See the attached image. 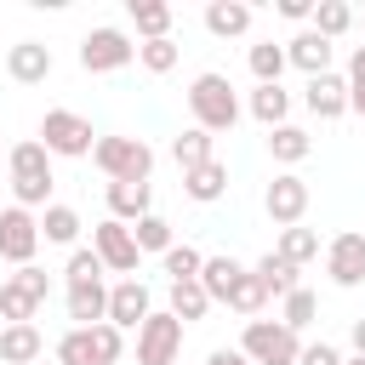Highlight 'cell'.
<instances>
[{
	"label": "cell",
	"mask_w": 365,
	"mask_h": 365,
	"mask_svg": "<svg viewBox=\"0 0 365 365\" xmlns=\"http://www.w3.org/2000/svg\"><path fill=\"white\" fill-rule=\"evenodd\" d=\"M205 29H211L217 40H234V34L251 29V6H245V0H211V6H205Z\"/></svg>",
	"instance_id": "18"
},
{
	"label": "cell",
	"mask_w": 365,
	"mask_h": 365,
	"mask_svg": "<svg viewBox=\"0 0 365 365\" xmlns=\"http://www.w3.org/2000/svg\"><path fill=\"white\" fill-rule=\"evenodd\" d=\"M348 29H354V11H348L342 0H319V6H314V34L336 40V34H348Z\"/></svg>",
	"instance_id": "33"
},
{
	"label": "cell",
	"mask_w": 365,
	"mask_h": 365,
	"mask_svg": "<svg viewBox=\"0 0 365 365\" xmlns=\"http://www.w3.org/2000/svg\"><path fill=\"white\" fill-rule=\"evenodd\" d=\"M40 143H46V154H63V160H86V154H97V131H91V120H80L74 108H46V120H40Z\"/></svg>",
	"instance_id": "4"
},
{
	"label": "cell",
	"mask_w": 365,
	"mask_h": 365,
	"mask_svg": "<svg viewBox=\"0 0 365 365\" xmlns=\"http://www.w3.org/2000/svg\"><path fill=\"white\" fill-rule=\"evenodd\" d=\"M251 274H257V279H262V291H268V297H279V302H285V297L297 291V268H291V262H285L279 251L257 257V268H251Z\"/></svg>",
	"instance_id": "23"
},
{
	"label": "cell",
	"mask_w": 365,
	"mask_h": 365,
	"mask_svg": "<svg viewBox=\"0 0 365 365\" xmlns=\"http://www.w3.org/2000/svg\"><path fill=\"white\" fill-rule=\"evenodd\" d=\"M11 279H17V285L34 297V302H46V297H51V274H46V268H34V262H29V268H17Z\"/></svg>",
	"instance_id": "42"
},
{
	"label": "cell",
	"mask_w": 365,
	"mask_h": 365,
	"mask_svg": "<svg viewBox=\"0 0 365 365\" xmlns=\"http://www.w3.org/2000/svg\"><path fill=\"white\" fill-rule=\"evenodd\" d=\"M171 160H177L182 171L211 165V160H217V137H211V131H200V125H188L182 137H171Z\"/></svg>",
	"instance_id": "19"
},
{
	"label": "cell",
	"mask_w": 365,
	"mask_h": 365,
	"mask_svg": "<svg viewBox=\"0 0 365 365\" xmlns=\"http://www.w3.org/2000/svg\"><path fill=\"white\" fill-rule=\"evenodd\" d=\"M177 57H182V51H177V40H143V46H137V63H143L148 74H171V68H177Z\"/></svg>",
	"instance_id": "34"
},
{
	"label": "cell",
	"mask_w": 365,
	"mask_h": 365,
	"mask_svg": "<svg viewBox=\"0 0 365 365\" xmlns=\"http://www.w3.org/2000/svg\"><path fill=\"white\" fill-rule=\"evenodd\" d=\"M251 114L274 131V125H285V114H291V91L285 86H257L251 91Z\"/></svg>",
	"instance_id": "26"
},
{
	"label": "cell",
	"mask_w": 365,
	"mask_h": 365,
	"mask_svg": "<svg viewBox=\"0 0 365 365\" xmlns=\"http://www.w3.org/2000/svg\"><path fill=\"white\" fill-rule=\"evenodd\" d=\"M268 154H274L279 165H297V160L314 154V137H308L302 125H274V131H268Z\"/></svg>",
	"instance_id": "22"
},
{
	"label": "cell",
	"mask_w": 365,
	"mask_h": 365,
	"mask_svg": "<svg viewBox=\"0 0 365 365\" xmlns=\"http://www.w3.org/2000/svg\"><path fill=\"white\" fill-rule=\"evenodd\" d=\"M279 308H285V314H279V325H291V331H308V325H314V314H319L314 291H302V285H297V291H291Z\"/></svg>",
	"instance_id": "37"
},
{
	"label": "cell",
	"mask_w": 365,
	"mask_h": 365,
	"mask_svg": "<svg viewBox=\"0 0 365 365\" xmlns=\"http://www.w3.org/2000/svg\"><path fill=\"white\" fill-rule=\"evenodd\" d=\"M285 46H274V40H257L251 46V74H257V86H279V74H285Z\"/></svg>",
	"instance_id": "27"
},
{
	"label": "cell",
	"mask_w": 365,
	"mask_h": 365,
	"mask_svg": "<svg viewBox=\"0 0 365 365\" xmlns=\"http://www.w3.org/2000/svg\"><path fill=\"white\" fill-rule=\"evenodd\" d=\"M188 108H194V125L200 131H234V120H240V97H234V86H228V74H194V86H188Z\"/></svg>",
	"instance_id": "1"
},
{
	"label": "cell",
	"mask_w": 365,
	"mask_h": 365,
	"mask_svg": "<svg viewBox=\"0 0 365 365\" xmlns=\"http://www.w3.org/2000/svg\"><path fill=\"white\" fill-rule=\"evenodd\" d=\"M205 308H211V297H205V285L200 279H182V285H171V314L188 325V319H205Z\"/></svg>",
	"instance_id": "30"
},
{
	"label": "cell",
	"mask_w": 365,
	"mask_h": 365,
	"mask_svg": "<svg viewBox=\"0 0 365 365\" xmlns=\"http://www.w3.org/2000/svg\"><path fill=\"white\" fill-rule=\"evenodd\" d=\"M331 51H336V46H331L325 34H314V29H302L297 40H285V57H291L308 80H314V74H331Z\"/></svg>",
	"instance_id": "14"
},
{
	"label": "cell",
	"mask_w": 365,
	"mask_h": 365,
	"mask_svg": "<svg viewBox=\"0 0 365 365\" xmlns=\"http://www.w3.org/2000/svg\"><path fill=\"white\" fill-rule=\"evenodd\" d=\"M0 331H6V319H0Z\"/></svg>",
	"instance_id": "48"
},
{
	"label": "cell",
	"mask_w": 365,
	"mask_h": 365,
	"mask_svg": "<svg viewBox=\"0 0 365 365\" xmlns=\"http://www.w3.org/2000/svg\"><path fill=\"white\" fill-rule=\"evenodd\" d=\"M68 319H74L80 331L103 325V319H108V285H103V279H91V285H68Z\"/></svg>",
	"instance_id": "15"
},
{
	"label": "cell",
	"mask_w": 365,
	"mask_h": 365,
	"mask_svg": "<svg viewBox=\"0 0 365 365\" xmlns=\"http://www.w3.org/2000/svg\"><path fill=\"white\" fill-rule=\"evenodd\" d=\"M57 359H63V365H97V354H91V331H80V325L63 331V336H57Z\"/></svg>",
	"instance_id": "38"
},
{
	"label": "cell",
	"mask_w": 365,
	"mask_h": 365,
	"mask_svg": "<svg viewBox=\"0 0 365 365\" xmlns=\"http://www.w3.org/2000/svg\"><path fill=\"white\" fill-rule=\"evenodd\" d=\"M40 348H46V336H40L34 325H6V331H0V359H6V365H34Z\"/></svg>",
	"instance_id": "20"
},
{
	"label": "cell",
	"mask_w": 365,
	"mask_h": 365,
	"mask_svg": "<svg viewBox=\"0 0 365 365\" xmlns=\"http://www.w3.org/2000/svg\"><path fill=\"white\" fill-rule=\"evenodd\" d=\"M354 354H365V319H354Z\"/></svg>",
	"instance_id": "46"
},
{
	"label": "cell",
	"mask_w": 365,
	"mask_h": 365,
	"mask_svg": "<svg viewBox=\"0 0 365 365\" xmlns=\"http://www.w3.org/2000/svg\"><path fill=\"white\" fill-rule=\"evenodd\" d=\"M91 160L103 165L108 182H148V171H154V148L143 137H97Z\"/></svg>",
	"instance_id": "2"
},
{
	"label": "cell",
	"mask_w": 365,
	"mask_h": 365,
	"mask_svg": "<svg viewBox=\"0 0 365 365\" xmlns=\"http://www.w3.org/2000/svg\"><path fill=\"white\" fill-rule=\"evenodd\" d=\"M325 274L342 285V291H354L359 279H365V234H336L331 245H325Z\"/></svg>",
	"instance_id": "11"
},
{
	"label": "cell",
	"mask_w": 365,
	"mask_h": 365,
	"mask_svg": "<svg viewBox=\"0 0 365 365\" xmlns=\"http://www.w3.org/2000/svg\"><path fill=\"white\" fill-rule=\"evenodd\" d=\"M6 74H11L17 86H40V80L51 74V46H40V40H17V46L6 51Z\"/></svg>",
	"instance_id": "12"
},
{
	"label": "cell",
	"mask_w": 365,
	"mask_h": 365,
	"mask_svg": "<svg viewBox=\"0 0 365 365\" xmlns=\"http://www.w3.org/2000/svg\"><path fill=\"white\" fill-rule=\"evenodd\" d=\"M342 365H365V354H354V359H342Z\"/></svg>",
	"instance_id": "47"
},
{
	"label": "cell",
	"mask_w": 365,
	"mask_h": 365,
	"mask_svg": "<svg viewBox=\"0 0 365 365\" xmlns=\"http://www.w3.org/2000/svg\"><path fill=\"white\" fill-rule=\"evenodd\" d=\"M182 194H188V200H200V205L222 200V194H228V165H222V160H211V165L182 171Z\"/></svg>",
	"instance_id": "17"
},
{
	"label": "cell",
	"mask_w": 365,
	"mask_h": 365,
	"mask_svg": "<svg viewBox=\"0 0 365 365\" xmlns=\"http://www.w3.org/2000/svg\"><path fill=\"white\" fill-rule=\"evenodd\" d=\"M302 103H308L319 120L348 114V74H314V80H308V91H302Z\"/></svg>",
	"instance_id": "13"
},
{
	"label": "cell",
	"mask_w": 365,
	"mask_h": 365,
	"mask_svg": "<svg viewBox=\"0 0 365 365\" xmlns=\"http://www.w3.org/2000/svg\"><path fill=\"white\" fill-rule=\"evenodd\" d=\"M40 240H51V245H74V240H80V211H68V205H46V217H40Z\"/></svg>",
	"instance_id": "28"
},
{
	"label": "cell",
	"mask_w": 365,
	"mask_h": 365,
	"mask_svg": "<svg viewBox=\"0 0 365 365\" xmlns=\"http://www.w3.org/2000/svg\"><path fill=\"white\" fill-rule=\"evenodd\" d=\"M91 251L103 257V268H114V274H125V279L137 274V257H143V251H137V240H131V228H125V222H114V217L91 228Z\"/></svg>",
	"instance_id": "8"
},
{
	"label": "cell",
	"mask_w": 365,
	"mask_h": 365,
	"mask_svg": "<svg viewBox=\"0 0 365 365\" xmlns=\"http://www.w3.org/2000/svg\"><path fill=\"white\" fill-rule=\"evenodd\" d=\"M348 108L365 114V46H354V57H348Z\"/></svg>",
	"instance_id": "41"
},
{
	"label": "cell",
	"mask_w": 365,
	"mask_h": 365,
	"mask_svg": "<svg viewBox=\"0 0 365 365\" xmlns=\"http://www.w3.org/2000/svg\"><path fill=\"white\" fill-rule=\"evenodd\" d=\"M131 57H137V46H131L125 29H91V34L80 40V68H86V74H114V68H125Z\"/></svg>",
	"instance_id": "6"
},
{
	"label": "cell",
	"mask_w": 365,
	"mask_h": 365,
	"mask_svg": "<svg viewBox=\"0 0 365 365\" xmlns=\"http://www.w3.org/2000/svg\"><path fill=\"white\" fill-rule=\"evenodd\" d=\"M131 240H137V251H160V257L177 245V240H171V222H165V217H154V211H148L143 222H131Z\"/></svg>",
	"instance_id": "32"
},
{
	"label": "cell",
	"mask_w": 365,
	"mask_h": 365,
	"mask_svg": "<svg viewBox=\"0 0 365 365\" xmlns=\"http://www.w3.org/2000/svg\"><path fill=\"white\" fill-rule=\"evenodd\" d=\"M205 365H251V359H245V354H240V348H217V354H211V359H205Z\"/></svg>",
	"instance_id": "45"
},
{
	"label": "cell",
	"mask_w": 365,
	"mask_h": 365,
	"mask_svg": "<svg viewBox=\"0 0 365 365\" xmlns=\"http://www.w3.org/2000/svg\"><path fill=\"white\" fill-rule=\"evenodd\" d=\"M262 302H268V291H262V279L245 268V274H240V285L228 291V308H234V314H262Z\"/></svg>",
	"instance_id": "36"
},
{
	"label": "cell",
	"mask_w": 365,
	"mask_h": 365,
	"mask_svg": "<svg viewBox=\"0 0 365 365\" xmlns=\"http://www.w3.org/2000/svg\"><path fill=\"white\" fill-rule=\"evenodd\" d=\"M240 354H245L251 365H297L302 342H297V331H291V325H279V319H245Z\"/></svg>",
	"instance_id": "3"
},
{
	"label": "cell",
	"mask_w": 365,
	"mask_h": 365,
	"mask_svg": "<svg viewBox=\"0 0 365 365\" xmlns=\"http://www.w3.org/2000/svg\"><path fill=\"white\" fill-rule=\"evenodd\" d=\"M63 274H68V285H91V279H103V257L80 245V251L68 257V268H63Z\"/></svg>",
	"instance_id": "40"
},
{
	"label": "cell",
	"mask_w": 365,
	"mask_h": 365,
	"mask_svg": "<svg viewBox=\"0 0 365 365\" xmlns=\"http://www.w3.org/2000/svg\"><path fill=\"white\" fill-rule=\"evenodd\" d=\"M297 365H342V354H336L331 342H308V348L297 354Z\"/></svg>",
	"instance_id": "43"
},
{
	"label": "cell",
	"mask_w": 365,
	"mask_h": 365,
	"mask_svg": "<svg viewBox=\"0 0 365 365\" xmlns=\"http://www.w3.org/2000/svg\"><path fill=\"white\" fill-rule=\"evenodd\" d=\"M6 165H11V182H51V154H46L40 137L34 143H17L6 154Z\"/></svg>",
	"instance_id": "16"
},
{
	"label": "cell",
	"mask_w": 365,
	"mask_h": 365,
	"mask_svg": "<svg viewBox=\"0 0 365 365\" xmlns=\"http://www.w3.org/2000/svg\"><path fill=\"white\" fill-rule=\"evenodd\" d=\"M279 257H285L291 268L314 262V257H319V234H314V228H302V222H297V228H279Z\"/></svg>",
	"instance_id": "29"
},
{
	"label": "cell",
	"mask_w": 365,
	"mask_h": 365,
	"mask_svg": "<svg viewBox=\"0 0 365 365\" xmlns=\"http://www.w3.org/2000/svg\"><path fill=\"white\" fill-rule=\"evenodd\" d=\"M131 23L143 40H171V6L160 0H131Z\"/></svg>",
	"instance_id": "25"
},
{
	"label": "cell",
	"mask_w": 365,
	"mask_h": 365,
	"mask_svg": "<svg viewBox=\"0 0 365 365\" xmlns=\"http://www.w3.org/2000/svg\"><path fill=\"white\" fill-rule=\"evenodd\" d=\"M34 308H40V302H34L17 279L0 285V319H6V325H34Z\"/></svg>",
	"instance_id": "31"
},
{
	"label": "cell",
	"mask_w": 365,
	"mask_h": 365,
	"mask_svg": "<svg viewBox=\"0 0 365 365\" xmlns=\"http://www.w3.org/2000/svg\"><path fill=\"white\" fill-rule=\"evenodd\" d=\"M154 314V302H148V285L131 274V279H120V285H108V325H120V331H143V319Z\"/></svg>",
	"instance_id": "10"
},
{
	"label": "cell",
	"mask_w": 365,
	"mask_h": 365,
	"mask_svg": "<svg viewBox=\"0 0 365 365\" xmlns=\"http://www.w3.org/2000/svg\"><path fill=\"white\" fill-rule=\"evenodd\" d=\"M262 205H268V217H274L279 228H297V222H302V211H308V182H302L297 171H279V177L268 182Z\"/></svg>",
	"instance_id": "9"
},
{
	"label": "cell",
	"mask_w": 365,
	"mask_h": 365,
	"mask_svg": "<svg viewBox=\"0 0 365 365\" xmlns=\"http://www.w3.org/2000/svg\"><path fill=\"white\" fill-rule=\"evenodd\" d=\"M240 274H245V268H240L234 257H205L200 285H205V297H211V302H228V291L240 285Z\"/></svg>",
	"instance_id": "24"
},
{
	"label": "cell",
	"mask_w": 365,
	"mask_h": 365,
	"mask_svg": "<svg viewBox=\"0 0 365 365\" xmlns=\"http://www.w3.org/2000/svg\"><path fill=\"white\" fill-rule=\"evenodd\" d=\"M160 262H165V274H171V285H182V279H200V268H205V257H200L194 245H171V251H165Z\"/></svg>",
	"instance_id": "35"
},
{
	"label": "cell",
	"mask_w": 365,
	"mask_h": 365,
	"mask_svg": "<svg viewBox=\"0 0 365 365\" xmlns=\"http://www.w3.org/2000/svg\"><path fill=\"white\" fill-rule=\"evenodd\" d=\"M91 354H97V365H114L120 354H125V336H120V325H91Z\"/></svg>",
	"instance_id": "39"
},
{
	"label": "cell",
	"mask_w": 365,
	"mask_h": 365,
	"mask_svg": "<svg viewBox=\"0 0 365 365\" xmlns=\"http://www.w3.org/2000/svg\"><path fill=\"white\" fill-rule=\"evenodd\" d=\"M177 354H182V319L171 308L148 314L137 331V365H177Z\"/></svg>",
	"instance_id": "5"
},
{
	"label": "cell",
	"mask_w": 365,
	"mask_h": 365,
	"mask_svg": "<svg viewBox=\"0 0 365 365\" xmlns=\"http://www.w3.org/2000/svg\"><path fill=\"white\" fill-rule=\"evenodd\" d=\"M108 211H114V222H143L148 217V182H108Z\"/></svg>",
	"instance_id": "21"
},
{
	"label": "cell",
	"mask_w": 365,
	"mask_h": 365,
	"mask_svg": "<svg viewBox=\"0 0 365 365\" xmlns=\"http://www.w3.org/2000/svg\"><path fill=\"white\" fill-rule=\"evenodd\" d=\"M34 251H40V222H34L23 205H6V211H0V257L17 262V268H29Z\"/></svg>",
	"instance_id": "7"
},
{
	"label": "cell",
	"mask_w": 365,
	"mask_h": 365,
	"mask_svg": "<svg viewBox=\"0 0 365 365\" xmlns=\"http://www.w3.org/2000/svg\"><path fill=\"white\" fill-rule=\"evenodd\" d=\"M279 17L302 23V17H314V0H279Z\"/></svg>",
	"instance_id": "44"
}]
</instances>
